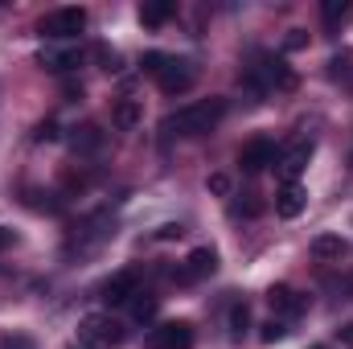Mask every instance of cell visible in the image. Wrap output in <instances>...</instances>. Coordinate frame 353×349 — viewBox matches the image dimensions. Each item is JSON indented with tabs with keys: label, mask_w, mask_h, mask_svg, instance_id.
<instances>
[{
	"label": "cell",
	"mask_w": 353,
	"mask_h": 349,
	"mask_svg": "<svg viewBox=\"0 0 353 349\" xmlns=\"http://www.w3.org/2000/svg\"><path fill=\"white\" fill-rule=\"evenodd\" d=\"M222 115H226V99H201V103H189V107L173 111L161 128L173 136H205L222 123Z\"/></svg>",
	"instance_id": "cell-1"
},
{
	"label": "cell",
	"mask_w": 353,
	"mask_h": 349,
	"mask_svg": "<svg viewBox=\"0 0 353 349\" xmlns=\"http://www.w3.org/2000/svg\"><path fill=\"white\" fill-rule=\"evenodd\" d=\"M243 87L251 90V94H267V90H292L296 87V74L283 66V58H275V54H255V62L243 70Z\"/></svg>",
	"instance_id": "cell-2"
},
{
	"label": "cell",
	"mask_w": 353,
	"mask_h": 349,
	"mask_svg": "<svg viewBox=\"0 0 353 349\" xmlns=\"http://www.w3.org/2000/svg\"><path fill=\"white\" fill-rule=\"evenodd\" d=\"M79 341L83 346H123L128 341V329L111 312H87L79 321Z\"/></svg>",
	"instance_id": "cell-3"
},
{
	"label": "cell",
	"mask_w": 353,
	"mask_h": 349,
	"mask_svg": "<svg viewBox=\"0 0 353 349\" xmlns=\"http://www.w3.org/2000/svg\"><path fill=\"white\" fill-rule=\"evenodd\" d=\"M83 29H87V8H54V12H46L41 25H37V33H41L46 41H70V37H79Z\"/></svg>",
	"instance_id": "cell-4"
},
{
	"label": "cell",
	"mask_w": 353,
	"mask_h": 349,
	"mask_svg": "<svg viewBox=\"0 0 353 349\" xmlns=\"http://www.w3.org/2000/svg\"><path fill=\"white\" fill-rule=\"evenodd\" d=\"M37 66L50 70V74H74V70L83 66V50H79V46H58V41H50V46L37 50Z\"/></svg>",
	"instance_id": "cell-5"
},
{
	"label": "cell",
	"mask_w": 353,
	"mask_h": 349,
	"mask_svg": "<svg viewBox=\"0 0 353 349\" xmlns=\"http://www.w3.org/2000/svg\"><path fill=\"white\" fill-rule=\"evenodd\" d=\"M99 296H103V304H107V308L132 304V300L140 296V275H136V271H115V275L99 288Z\"/></svg>",
	"instance_id": "cell-6"
},
{
	"label": "cell",
	"mask_w": 353,
	"mask_h": 349,
	"mask_svg": "<svg viewBox=\"0 0 353 349\" xmlns=\"http://www.w3.org/2000/svg\"><path fill=\"white\" fill-rule=\"evenodd\" d=\"M157 83H161L165 94H185V90L197 83V66H193L189 58H169L165 70L157 74Z\"/></svg>",
	"instance_id": "cell-7"
},
{
	"label": "cell",
	"mask_w": 353,
	"mask_h": 349,
	"mask_svg": "<svg viewBox=\"0 0 353 349\" xmlns=\"http://www.w3.org/2000/svg\"><path fill=\"white\" fill-rule=\"evenodd\" d=\"M148 349H193V325L189 321H165L148 333Z\"/></svg>",
	"instance_id": "cell-8"
},
{
	"label": "cell",
	"mask_w": 353,
	"mask_h": 349,
	"mask_svg": "<svg viewBox=\"0 0 353 349\" xmlns=\"http://www.w3.org/2000/svg\"><path fill=\"white\" fill-rule=\"evenodd\" d=\"M115 230H111V214H90L87 222H83V230L74 235V243H70V251L79 247L83 255H90V251H99L107 239H111Z\"/></svg>",
	"instance_id": "cell-9"
},
{
	"label": "cell",
	"mask_w": 353,
	"mask_h": 349,
	"mask_svg": "<svg viewBox=\"0 0 353 349\" xmlns=\"http://www.w3.org/2000/svg\"><path fill=\"white\" fill-rule=\"evenodd\" d=\"M218 271V251L214 247H193L189 255H185V267L176 271V279L181 283H197V279H205V275H214Z\"/></svg>",
	"instance_id": "cell-10"
},
{
	"label": "cell",
	"mask_w": 353,
	"mask_h": 349,
	"mask_svg": "<svg viewBox=\"0 0 353 349\" xmlns=\"http://www.w3.org/2000/svg\"><path fill=\"white\" fill-rule=\"evenodd\" d=\"M275 157H279V148L259 136V140H251V144H243V152H239V165H243V173H263L275 165Z\"/></svg>",
	"instance_id": "cell-11"
},
{
	"label": "cell",
	"mask_w": 353,
	"mask_h": 349,
	"mask_svg": "<svg viewBox=\"0 0 353 349\" xmlns=\"http://www.w3.org/2000/svg\"><path fill=\"white\" fill-rule=\"evenodd\" d=\"M308 161H312V140H300V144H292L283 157H279V177H283V185H296V177L308 169Z\"/></svg>",
	"instance_id": "cell-12"
},
{
	"label": "cell",
	"mask_w": 353,
	"mask_h": 349,
	"mask_svg": "<svg viewBox=\"0 0 353 349\" xmlns=\"http://www.w3.org/2000/svg\"><path fill=\"white\" fill-rule=\"evenodd\" d=\"M267 304H271L279 317H300V312L308 308V300H304L300 292H292L288 283H275V288L267 292Z\"/></svg>",
	"instance_id": "cell-13"
},
{
	"label": "cell",
	"mask_w": 353,
	"mask_h": 349,
	"mask_svg": "<svg viewBox=\"0 0 353 349\" xmlns=\"http://www.w3.org/2000/svg\"><path fill=\"white\" fill-rule=\"evenodd\" d=\"M103 128L99 123H83V128H70V136H66V144H70V152H79V157H90V152H99L103 148Z\"/></svg>",
	"instance_id": "cell-14"
},
{
	"label": "cell",
	"mask_w": 353,
	"mask_h": 349,
	"mask_svg": "<svg viewBox=\"0 0 353 349\" xmlns=\"http://www.w3.org/2000/svg\"><path fill=\"white\" fill-rule=\"evenodd\" d=\"M304 206H308V193H304L300 181H296V185H283V189L275 193V214H279V218H300Z\"/></svg>",
	"instance_id": "cell-15"
},
{
	"label": "cell",
	"mask_w": 353,
	"mask_h": 349,
	"mask_svg": "<svg viewBox=\"0 0 353 349\" xmlns=\"http://www.w3.org/2000/svg\"><path fill=\"white\" fill-rule=\"evenodd\" d=\"M308 251H312V259H321V263H337L345 251H350V243H345L341 235H316Z\"/></svg>",
	"instance_id": "cell-16"
},
{
	"label": "cell",
	"mask_w": 353,
	"mask_h": 349,
	"mask_svg": "<svg viewBox=\"0 0 353 349\" xmlns=\"http://www.w3.org/2000/svg\"><path fill=\"white\" fill-rule=\"evenodd\" d=\"M111 119H115V128H119V132H132V128H140L144 107H140L136 99H119V103H115V111H111Z\"/></svg>",
	"instance_id": "cell-17"
},
{
	"label": "cell",
	"mask_w": 353,
	"mask_h": 349,
	"mask_svg": "<svg viewBox=\"0 0 353 349\" xmlns=\"http://www.w3.org/2000/svg\"><path fill=\"white\" fill-rule=\"evenodd\" d=\"M173 12H176L173 0H144V4H140V21H144V25H152V29H157V25H165Z\"/></svg>",
	"instance_id": "cell-18"
},
{
	"label": "cell",
	"mask_w": 353,
	"mask_h": 349,
	"mask_svg": "<svg viewBox=\"0 0 353 349\" xmlns=\"http://www.w3.org/2000/svg\"><path fill=\"white\" fill-rule=\"evenodd\" d=\"M350 17H353V4H350V0H325V4H321V21H325L329 29H341Z\"/></svg>",
	"instance_id": "cell-19"
},
{
	"label": "cell",
	"mask_w": 353,
	"mask_h": 349,
	"mask_svg": "<svg viewBox=\"0 0 353 349\" xmlns=\"http://www.w3.org/2000/svg\"><path fill=\"white\" fill-rule=\"evenodd\" d=\"M157 304H161V300H157L152 292H140V296L132 300V317H136V321H152V317H157Z\"/></svg>",
	"instance_id": "cell-20"
},
{
	"label": "cell",
	"mask_w": 353,
	"mask_h": 349,
	"mask_svg": "<svg viewBox=\"0 0 353 349\" xmlns=\"http://www.w3.org/2000/svg\"><path fill=\"white\" fill-rule=\"evenodd\" d=\"M251 329V308L247 304H234L230 308V337H243Z\"/></svg>",
	"instance_id": "cell-21"
},
{
	"label": "cell",
	"mask_w": 353,
	"mask_h": 349,
	"mask_svg": "<svg viewBox=\"0 0 353 349\" xmlns=\"http://www.w3.org/2000/svg\"><path fill=\"white\" fill-rule=\"evenodd\" d=\"M259 337H263L267 346H275V341H283V337H288V325H283L279 317H271V321L263 325V333H259Z\"/></svg>",
	"instance_id": "cell-22"
},
{
	"label": "cell",
	"mask_w": 353,
	"mask_h": 349,
	"mask_svg": "<svg viewBox=\"0 0 353 349\" xmlns=\"http://www.w3.org/2000/svg\"><path fill=\"white\" fill-rule=\"evenodd\" d=\"M94 58H99V66H103V70H111V74H115V70H119V62H123L111 46H94Z\"/></svg>",
	"instance_id": "cell-23"
},
{
	"label": "cell",
	"mask_w": 353,
	"mask_h": 349,
	"mask_svg": "<svg viewBox=\"0 0 353 349\" xmlns=\"http://www.w3.org/2000/svg\"><path fill=\"white\" fill-rule=\"evenodd\" d=\"M234 214H243V218H255V214H263V201H259L255 193H243V201H234Z\"/></svg>",
	"instance_id": "cell-24"
},
{
	"label": "cell",
	"mask_w": 353,
	"mask_h": 349,
	"mask_svg": "<svg viewBox=\"0 0 353 349\" xmlns=\"http://www.w3.org/2000/svg\"><path fill=\"white\" fill-rule=\"evenodd\" d=\"M165 62H169V54H157V50H152V54H144V62H140V66H144V74H152V79H157V74L165 70Z\"/></svg>",
	"instance_id": "cell-25"
},
{
	"label": "cell",
	"mask_w": 353,
	"mask_h": 349,
	"mask_svg": "<svg viewBox=\"0 0 353 349\" xmlns=\"http://www.w3.org/2000/svg\"><path fill=\"white\" fill-rule=\"evenodd\" d=\"M304 46H308V33H304V29H288L283 50H304Z\"/></svg>",
	"instance_id": "cell-26"
},
{
	"label": "cell",
	"mask_w": 353,
	"mask_h": 349,
	"mask_svg": "<svg viewBox=\"0 0 353 349\" xmlns=\"http://www.w3.org/2000/svg\"><path fill=\"white\" fill-rule=\"evenodd\" d=\"M33 140H37V144H46V140H58V123H54V119H46V123H37V132H33Z\"/></svg>",
	"instance_id": "cell-27"
},
{
	"label": "cell",
	"mask_w": 353,
	"mask_h": 349,
	"mask_svg": "<svg viewBox=\"0 0 353 349\" xmlns=\"http://www.w3.org/2000/svg\"><path fill=\"white\" fill-rule=\"evenodd\" d=\"M0 349H37L33 346V337H25V333H12V337H4Z\"/></svg>",
	"instance_id": "cell-28"
},
{
	"label": "cell",
	"mask_w": 353,
	"mask_h": 349,
	"mask_svg": "<svg viewBox=\"0 0 353 349\" xmlns=\"http://www.w3.org/2000/svg\"><path fill=\"white\" fill-rule=\"evenodd\" d=\"M210 193H218V197H226V193H230V177L214 173V177H210Z\"/></svg>",
	"instance_id": "cell-29"
},
{
	"label": "cell",
	"mask_w": 353,
	"mask_h": 349,
	"mask_svg": "<svg viewBox=\"0 0 353 349\" xmlns=\"http://www.w3.org/2000/svg\"><path fill=\"white\" fill-rule=\"evenodd\" d=\"M181 235H185V230H181L176 222H169V226H161V230H157V239H161V243H173V239H181Z\"/></svg>",
	"instance_id": "cell-30"
},
{
	"label": "cell",
	"mask_w": 353,
	"mask_h": 349,
	"mask_svg": "<svg viewBox=\"0 0 353 349\" xmlns=\"http://www.w3.org/2000/svg\"><path fill=\"white\" fill-rule=\"evenodd\" d=\"M66 99H70V103H79V99H83V83H66Z\"/></svg>",
	"instance_id": "cell-31"
},
{
	"label": "cell",
	"mask_w": 353,
	"mask_h": 349,
	"mask_svg": "<svg viewBox=\"0 0 353 349\" xmlns=\"http://www.w3.org/2000/svg\"><path fill=\"white\" fill-rule=\"evenodd\" d=\"M12 243H17V235H12V230H8V226H0V251H8V247H12Z\"/></svg>",
	"instance_id": "cell-32"
},
{
	"label": "cell",
	"mask_w": 353,
	"mask_h": 349,
	"mask_svg": "<svg viewBox=\"0 0 353 349\" xmlns=\"http://www.w3.org/2000/svg\"><path fill=\"white\" fill-rule=\"evenodd\" d=\"M337 341H345V346H353V321H350V325H341V329H337Z\"/></svg>",
	"instance_id": "cell-33"
},
{
	"label": "cell",
	"mask_w": 353,
	"mask_h": 349,
	"mask_svg": "<svg viewBox=\"0 0 353 349\" xmlns=\"http://www.w3.org/2000/svg\"><path fill=\"white\" fill-rule=\"evenodd\" d=\"M312 349H329V346H312Z\"/></svg>",
	"instance_id": "cell-34"
},
{
	"label": "cell",
	"mask_w": 353,
	"mask_h": 349,
	"mask_svg": "<svg viewBox=\"0 0 353 349\" xmlns=\"http://www.w3.org/2000/svg\"><path fill=\"white\" fill-rule=\"evenodd\" d=\"M350 161H353V157H350Z\"/></svg>",
	"instance_id": "cell-35"
}]
</instances>
